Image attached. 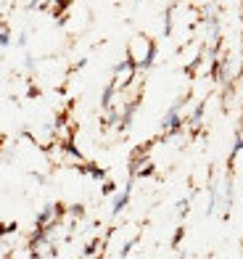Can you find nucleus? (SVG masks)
Wrapping results in <instances>:
<instances>
[{"instance_id":"obj_1","label":"nucleus","mask_w":243,"mask_h":259,"mask_svg":"<svg viewBox=\"0 0 243 259\" xmlns=\"http://www.w3.org/2000/svg\"><path fill=\"white\" fill-rule=\"evenodd\" d=\"M135 74V61L132 58H127L117 66V85H124V82H130V77Z\"/></svg>"},{"instance_id":"obj_3","label":"nucleus","mask_w":243,"mask_h":259,"mask_svg":"<svg viewBox=\"0 0 243 259\" xmlns=\"http://www.w3.org/2000/svg\"><path fill=\"white\" fill-rule=\"evenodd\" d=\"M180 127V103H175L164 116V130H177Z\"/></svg>"},{"instance_id":"obj_2","label":"nucleus","mask_w":243,"mask_h":259,"mask_svg":"<svg viewBox=\"0 0 243 259\" xmlns=\"http://www.w3.org/2000/svg\"><path fill=\"white\" fill-rule=\"evenodd\" d=\"M56 214H59V206H48L40 214V220H37V230H48L53 222H56Z\"/></svg>"},{"instance_id":"obj_4","label":"nucleus","mask_w":243,"mask_h":259,"mask_svg":"<svg viewBox=\"0 0 243 259\" xmlns=\"http://www.w3.org/2000/svg\"><path fill=\"white\" fill-rule=\"evenodd\" d=\"M127 198H130V188H124V191H122V193L117 196V201H114V206H111V209H114V214H119V211L124 209Z\"/></svg>"}]
</instances>
